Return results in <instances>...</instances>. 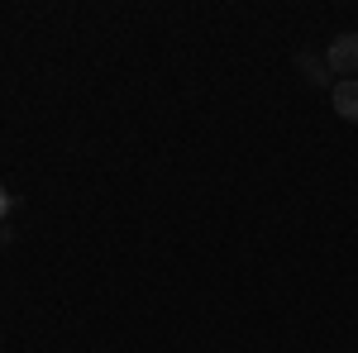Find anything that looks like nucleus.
<instances>
[{
	"label": "nucleus",
	"mask_w": 358,
	"mask_h": 353,
	"mask_svg": "<svg viewBox=\"0 0 358 353\" xmlns=\"http://www.w3.org/2000/svg\"><path fill=\"white\" fill-rule=\"evenodd\" d=\"M5 215H10V191L0 187V219H5Z\"/></svg>",
	"instance_id": "4"
},
{
	"label": "nucleus",
	"mask_w": 358,
	"mask_h": 353,
	"mask_svg": "<svg viewBox=\"0 0 358 353\" xmlns=\"http://www.w3.org/2000/svg\"><path fill=\"white\" fill-rule=\"evenodd\" d=\"M325 67L334 77H358V34H334L330 48H325Z\"/></svg>",
	"instance_id": "1"
},
{
	"label": "nucleus",
	"mask_w": 358,
	"mask_h": 353,
	"mask_svg": "<svg viewBox=\"0 0 358 353\" xmlns=\"http://www.w3.org/2000/svg\"><path fill=\"white\" fill-rule=\"evenodd\" d=\"M296 67L306 72V82H310V86H325V82H330V67H325V62H315L310 53H301V57H296Z\"/></svg>",
	"instance_id": "3"
},
{
	"label": "nucleus",
	"mask_w": 358,
	"mask_h": 353,
	"mask_svg": "<svg viewBox=\"0 0 358 353\" xmlns=\"http://www.w3.org/2000/svg\"><path fill=\"white\" fill-rule=\"evenodd\" d=\"M330 106H334V115H339V120L358 124V77H344V82H334Z\"/></svg>",
	"instance_id": "2"
}]
</instances>
